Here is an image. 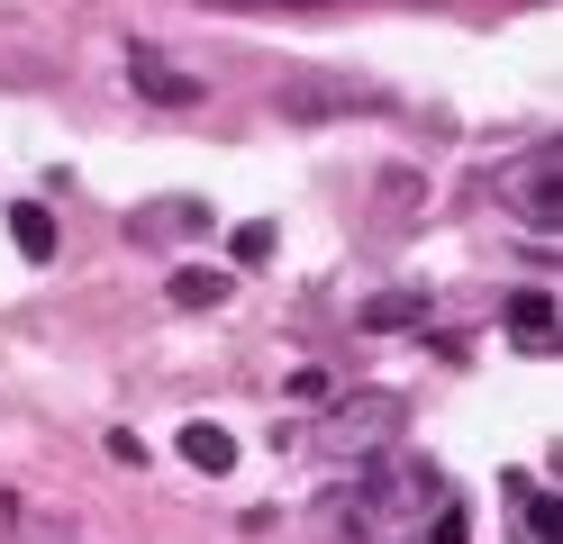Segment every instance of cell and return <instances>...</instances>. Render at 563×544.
<instances>
[{"mask_svg":"<svg viewBox=\"0 0 563 544\" xmlns=\"http://www.w3.org/2000/svg\"><path fill=\"white\" fill-rule=\"evenodd\" d=\"M428 544H464V508H454V499L428 508Z\"/></svg>","mask_w":563,"mask_h":544,"instance_id":"12","label":"cell"},{"mask_svg":"<svg viewBox=\"0 0 563 544\" xmlns=\"http://www.w3.org/2000/svg\"><path fill=\"white\" fill-rule=\"evenodd\" d=\"M128 82H136V91H146L155 109H191V100H200V82H191V73H183V64H173V55H155V46H146V36H136V46H128Z\"/></svg>","mask_w":563,"mask_h":544,"instance_id":"4","label":"cell"},{"mask_svg":"<svg viewBox=\"0 0 563 544\" xmlns=\"http://www.w3.org/2000/svg\"><path fill=\"white\" fill-rule=\"evenodd\" d=\"M400 390H355V399H336V409L319 418V454L336 463H373V454H391V435H400Z\"/></svg>","mask_w":563,"mask_h":544,"instance_id":"2","label":"cell"},{"mask_svg":"<svg viewBox=\"0 0 563 544\" xmlns=\"http://www.w3.org/2000/svg\"><path fill=\"white\" fill-rule=\"evenodd\" d=\"M183 463H191V471H236V435H228L219 418H191V426H183Z\"/></svg>","mask_w":563,"mask_h":544,"instance_id":"6","label":"cell"},{"mask_svg":"<svg viewBox=\"0 0 563 544\" xmlns=\"http://www.w3.org/2000/svg\"><path fill=\"white\" fill-rule=\"evenodd\" d=\"M10 236H19L27 264H46V254H55V218H46L37 200H19V209H10Z\"/></svg>","mask_w":563,"mask_h":544,"instance_id":"9","label":"cell"},{"mask_svg":"<svg viewBox=\"0 0 563 544\" xmlns=\"http://www.w3.org/2000/svg\"><path fill=\"white\" fill-rule=\"evenodd\" d=\"M200 227H209V209H200V200H155V209H136V218H128V236H136V245H183V236H200Z\"/></svg>","mask_w":563,"mask_h":544,"instance_id":"5","label":"cell"},{"mask_svg":"<svg viewBox=\"0 0 563 544\" xmlns=\"http://www.w3.org/2000/svg\"><path fill=\"white\" fill-rule=\"evenodd\" d=\"M228 300V273H173V309H219Z\"/></svg>","mask_w":563,"mask_h":544,"instance_id":"10","label":"cell"},{"mask_svg":"<svg viewBox=\"0 0 563 544\" xmlns=\"http://www.w3.org/2000/svg\"><path fill=\"white\" fill-rule=\"evenodd\" d=\"M518 518H527V544H563V499L554 490H527L518 481Z\"/></svg>","mask_w":563,"mask_h":544,"instance_id":"8","label":"cell"},{"mask_svg":"<svg viewBox=\"0 0 563 544\" xmlns=\"http://www.w3.org/2000/svg\"><path fill=\"white\" fill-rule=\"evenodd\" d=\"M437 499H445V481H437L428 463L373 454V471H364V490L345 499V508H355V526H373V535H391V526H409V518H428Z\"/></svg>","mask_w":563,"mask_h":544,"instance_id":"1","label":"cell"},{"mask_svg":"<svg viewBox=\"0 0 563 544\" xmlns=\"http://www.w3.org/2000/svg\"><path fill=\"white\" fill-rule=\"evenodd\" d=\"M509 336H518L527 354H554V300H537V290L509 300Z\"/></svg>","mask_w":563,"mask_h":544,"instance_id":"7","label":"cell"},{"mask_svg":"<svg viewBox=\"0 0 563 544\" xmlns=\"http://www.w3.org/2000/svg\"><path fill=\"white\" fill-rule=\"evenodd\" d=\"M228 254H236V264H245V273H255V264H264V254H273V227H236V236H228Z\"/></svg>","mask_w":563,"mask_h":544,"instance_id":"11","label":"cell"},{"mask_svg":"<svg viewBox=\"0 0 563 544\" xmlns=\"http://www.w3.org/2000/svg\"><path fill=\"white\" fill-rule=\"evenodd\" d=\"M500 191H509V209H518V218H537V227L554 236V227H563V145L545 136L537 155H518Z\"/></svg>","mask_w":563,"mask_h":544,"instance_id":"3","label":"cell"}]
</instances>
